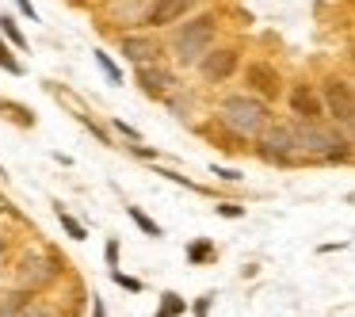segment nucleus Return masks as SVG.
Instances as JSON below:
<instances>
[{
    "instance_id": "1",
    "label": "nucleus",
    "mask_w": 355,
    "mask_h": 317,
    "mask_svg": "<svg viewBox=\"0 0 355 317\" xmlns=\"http://www.w3.org/2000/svg\"><path fill=\"white\" fill-rule=\"evenodd\" d=\"M222 119L237 138H256L268 130V108L256 96H230L222 103Z\"/></svg>"
},
{
    "instance_id": "2",
    "label": "nucleus",
    "mask_w": 355,
    "mask_h": 317,
    "mask_svg": "<svg viewBox=\"0 0 355 317\" xmlns=\"http://www.w3.org/2000/svg\"><path fill=\"white\" fill-rule=\"evenodd\" d=\"M214 31H218L214 16H199V19H191V24H184V27L176 31V39H172L176 62H180V65H195L210 46H214Z\"/></svg>"
},
{
    "instance_id": "3",
    "label": "nucleus",
    "mask_w": 355,
    "mask_h": 317,
    "mask_svg": "<svg viewBox=\"0 0 355 317\" xmlns=\"http://www.w3.org/2000/svg\"><path fill=\"white\" fill-rule=\"evenodd\" d=\"M291 130H294V142H298V153H317L324 161H344L347 157V149H344L347 142L336 138V130H324L317 123H298Z\"/></svg>"
},
{
    "instance_id": "4",
    "label": "nucleus",
    "mask_w": 355,
    "mask_h": 317,
    "mask_svg": "<svg viewBox=\"0 0 355 317\" xmlns=\"http://www.w3.org/2000/svg\"><path fill=\"white\" fill-rule=\"evenodd\" d=\"M19 286H31V291H42L46 283H54L58 279V264L50 260V256H39V252H27L24 260H19Z\"/></svg>"
},
{
    "instance_id": "5",
    "label": "nucleus",
    "mask_w": 355,
    "mask_h": 317,
    "mask_svg": "<svg viewBox=\"0 0 355 317\" xmlns=\"http://www.w3.org/2000/svg\"><path fill=\"white\" fill-rule=\"evenodd\" d=\"M324 108L332 111V119H336L340 126H352V119H355L352 85H347V80H336V77H332L329 85H324Z\"/></svg>"
},
{
    "instance_id": "6",
    "label": "nucleus",
    "mask_w": 355,
    "mask_h": 317,
    "mask_svg": "<svg viewBox=\"0 0 355 317\" xmlns=\"http://www.w3.org/2000/svg\"><path fill=\"white\" fill-rule=\"evenodd\" d=\"M199 0H153V8L146 12V24L149 27H168V24H180L187 12L195 8Z\"/></svg>"
},
{
    "instance_id": "7",
    "label": "nucleus",
    "mask_w": 355,
    "mask_h": 317,
    "mask_svg": "<svg viewBox=\"0 0 355 317\" xmlns=\"http://www.w3.org/2000/svg\"><path fill=\"white\" fill-rule=\"evenodd\" d=\"M195 65H199V73L207 80H230L233 69H237V50H214V54L207 50Z\"/></svg>"
},
{
    "instance_id": "8",
    "label": "nucleus",
    "mask_w": 355,
    "mask_h": 317,
    "mask_svg": "<svg viewBox=\"0 0 355 317\" xmlns=\"http://www.w3.org/2000/svg\"><path fill=\"white\" fill-rule=\"evenodd\" d=\"M245 80L263 96V100H275V96L283 92V80H279V73L271 69L268 62H252V65H245Z\"/></svg>"
},
{
    "instance_id": "9",
    "label": "nucleus",
    "mask_w": 355,
    "mask_h": 317,
    "mask_svg": "<svg viewBox=\"0 0 355 317\" xmlns=\"http://www.w3.org/2000/svg\"><path fill=\"white\" fill-rule=\"evenodd\" d=\"M263 157H271V161H294V157H298V142H294L291 126L268 130V138H263Z\"/></svg>"
},
{
    "instance_id": "10",
    "label": "nucleus",
    "mask_w": 355,
    "mask_h": 317,
    "mask_svg": "<svg viewBox=\"0 0 355 317\" xmlns=\"http://www.w3.org/2000/svg\"><path fill=\"white\" fill-rule=\"evenodd\" d=\"M291 111L302 119V123H317V119L324 115V103L317 100V96L309 92L306 85H294V88H291Z\"/></svg>"
},
{
    "instance_id": "11",
    "label": "nucleus",
    "mask_w": 355,
    "mask_h": 317,
    "mask_svg": "<svg viewBox=\"0 0 355 317\" xmlns=\"http://www.w3.org/2000/svg\"><path fill=\"white\" fill-rule=\"evenodd\" d=\"M119 46H123V58H130L134 65H149V62H157V54H161V46H157L153 39H146V35H126Z\"/></svg>"
},
{
    "instance_id": "12",
    "label": "nucleus",
    "mask_w": 355,
    "mask_h": 317,
    "mask_svg": "<svg viewBox=\"0 0 355 317\" xmlns=\"http://www.w3.org/2000/svg\"><path fill=\"white\" fill-rule=\"evenodd\" d=\"M138 85L146 88V96H157V100H164V96L176 88V77L164 69H149V65H141L138 69Z\"/></svg>"
},
{
    "instance_id": "13",
    "label": "nucleus",
    "mask_w": 355,
    "mask_h": 317,
    "mask_svg": "<svg viewBox=\"0 0 355 317\" xmlns=\"http://www.w3.org/2000/svg\"><path fill=\"white\" fill-rule=\"evenodd\" d=\"M0 317H54V314L42 306H31V294H12V302L0 306Z\"/></svg>"
},
{
    "instance_id": "14",
    "label": "nucleus",
    "mask_w": 355,
    "mask_h": 317,
    "mask_svg": "<svg viewBox=\"0 0 355 317\" xmlns=\"http://www.w3.org/2000/svg\"><path fill=\"white\" fill-rule=\"evenodd\" d=\"M58 218H62V225H65V233H69V237H73V241H85V225H80V222H77V218H73V214H65V210H62V207H58Z\"/></svg>"
},
{
    "instance_id": "15",
    "label": "nucleus",
    "mask_w": 355,
    "mask_h": 317,
    "mask_svg": "<svg viewBox=\"0 0 355 317\" xmlns=\"http://www.w3.org/2000/svg\"><path fill=\"white\" fill-rule=\"evenodd\" d=\"M96 65H100V69L107 73V80H111V85H119V80H123V73H119L115 65H111V58H107V54H100V50H96Z\"/></svg>"
},
{
    "instance_id": "16",
    "label": "nucleus",
    "mask_w": 355,
    "mask_h": 317,
    "mask_svg": "<svg viewBox=\"0 0 355 317\" xmlns=\"http://www.w3.org/2000/svg\"><path fill=\"white\" fill-rule=\"evenodd\" d=\"M130 218H134V222H138V225H141V230H146V233H149V237H161V225H157V222H149V218H146V214H141V210H138V207H130Z\"/></svg>"
},
{
    "instance_id": "17",
    "label": "nucleus",
    "mask_w": 355,
    "mask_h": 317,
    "mask_svg": "<svg viewBox=\"0 0 355 317\" xmlns=\"http://www.w3.org/2000/svg\"><path fill=\"white\" fill-rule=\"evenodd\" d=\"M176 314H184V302H180L176 294H164V309L157 317H176Z\"/></svg>"
},
{
    "instance_id": "18",
    "label": "nucleus",
    "mask_w": 355,
    "mask_h": 317,
    "mask_svg": "<svg viewBox=\"0 0 355 317\" xmlns=\"http://www.w3.org/2000/svg\"><path fill=\"white\" fill-rule=\"evenodd\" d=\"M0 69H8V73H24V65H19L16 58L8 54V46H4V42H0Z\"/></svg>"
},
{
    "instance_id": "19",
    "label": "nucleus",
    "mask_w": 355,
    "mask_h": 317,
    "mask_svg": "<svg viewBox=\"0 0 355 317\" xmlns=\"http://www.w3.org/2000/svg\"><path fill=\"white\" fill-rule=\"evenodd\" d=\"M0 31L8 35V39H12V42H16V46H24V35H19V27H16V24H12V19H8V16H0Z\"/></svg>"
},
{
    "instance_id": "20",
    "label": "nucleus",
    "mask_w": 355,
    "mask_h": 317,
    "mask_svg": "<svg viewBox=\"0 0 355 317\" xmlns=\"http://www.w3.org/2000/svg\"><path fill=\"white\" fill-rule=\"evenodd\" d=\"M115 283H119V286H126V291H141V283H138V279L123 275V271H115Z\"/></svg>"
},
{
    "instance_id": "21",
    "label": "nucleus",
    "mask_w": 355,
    "mask_h": 317,
    "mask_svg": "<svg viewBox=\"0 0 355 317\" xmlns=\"http://www.w3.org/2000/svg\"><path fill=\"white\" fill-rule=\"evenodd\" d=\"M16 4H19V12H24V16H31V19H39V12H35V8H31V0H16Z\"/></svg>"
},
{
    "instance_id": "22",
    "label": "nucleus",
    "mask_w": 355,
    "mask_h": 317,
    "mask_svg": "<svg viewBox=\"0 0 355 317\" xmlns=\"http://www.w3.org/2000/svg\"><path fill=\"white\" fill-rule=\"evenodd\" d=\"M207 252H210V245H195V248H191V260H202Z\"/></svg>"
},
{
    "instance_id": "23",
    "label": "nucleus",
    "mask_w": 355,
    "mask_h": 317,
    "mask_svg": "<svg viewBox=\"0 0 355 317\" xmlns=\"http://www.w3.org/2000/svg\"><path fill=\"white\" fill-rule=\"evenodd\" d=\"M222 214H225V218H237V214H241V207H233V203H225V207H222Z\"/></svg>"
}]
</instances>
